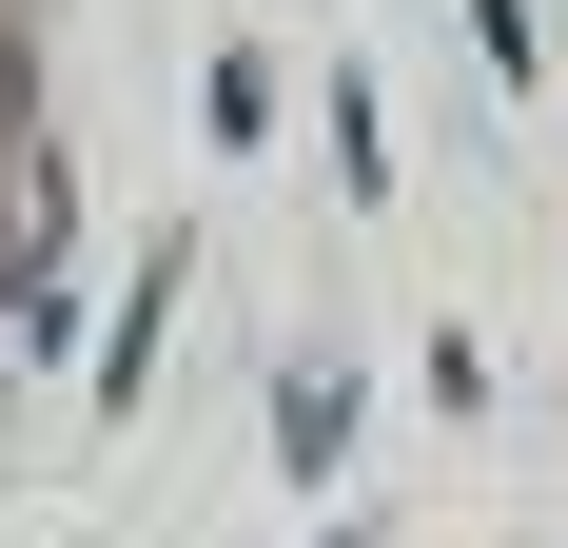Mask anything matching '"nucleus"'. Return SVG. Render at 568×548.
<instances>
[{
	"instance_id": "1",
	"label": "nucleus",
	"mask_w": 568,
	"mask_h": 548,
	"mask_svg": "<svg viewBox=\"0 0 568 548\" xmlns=\"http://www.w3.org/2000/svg\"><path fill=\"white\" fill-rule=\"evenodd\" d=\"M275 450H294V470H334V450H353V392H334V373H294V392H275Z\"/></svg>"
},
{
	"instance_id": "2",
	"label": "nucleus",
	"mask_w": 568,
	"mask_h": 548,
	"mask_svg": "<svg viewBox=\"0 0 568 548\" xmlns=\"http://www.w3.org/2000/svg\"><path fill=\"white\" fill-rule=\"evenodd\" d=\"M334 548H353V529H334Z\"/></svg>"
}]
</instances>
